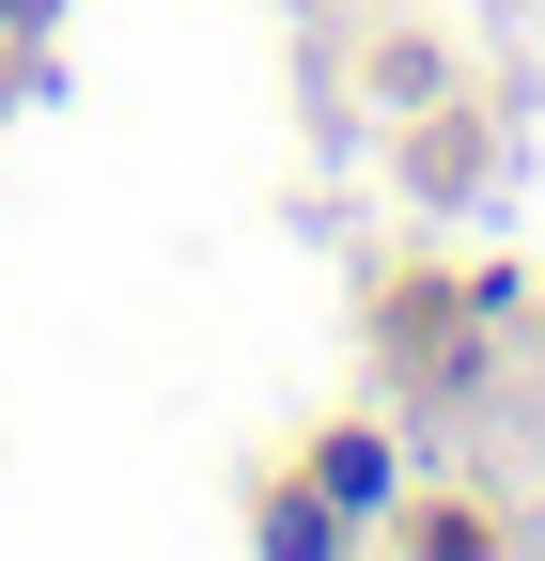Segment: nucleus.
I'll return each instance as SVG.
<instances>
[{
  "label": "nucleus",
  "mask_w": 545,
  "mask_h": 561,
  "mask_svg": "<svg viewBox=\"0 0 545 561\" xmlns=\"http://www.w3.org/2000/svg\"><path fill=\"white\" fill-rule=\"evenodd\" d=\"M0 16H16V0H0Z\"/></svg>",
  "instance_id": "nucleus-1"
}]
</instances>
